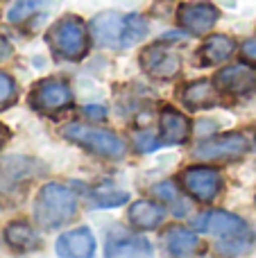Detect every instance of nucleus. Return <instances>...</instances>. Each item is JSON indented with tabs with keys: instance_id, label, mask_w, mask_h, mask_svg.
I'll use <instances>...</instances> for the list:
<instances>
[{
	"instance_id": "nucleus-12",
	"label": "nucleus",
	"mask_w": 256,
	"mask_h": 258,
	"mask_svg": "<svg viewBox=\"0 0 256 258\" xmlns=\"http://www.w3.org/2000/svg\"><path fill=\"white\" fill-rule=\"evenodd\" d=\"M93 251H95V238L84 227L66 231L57 240V254L63 258H89L93 256Z\"/></svg>"
},
{
	"instance_id": "nucleus-3",
	"label": "nucleus",
	"mask_w": 256,
	"mask_h": 258,
	"mask_svg": "<svg viewBox=\"0 0 256 258\" xmlns=\"http://www.w3.org/2000/svg\"><path fill=\"white\" fill-rule=\"evenodd\" d=\"M198 227H202L204 231H209L211 236L220 238L225 245L222 251L229 254H245L247 247L252 245V231H249L247 222L240 220L238 215H231L227 211H211L204 218L195 220Z\"/></svg>"
},
{
	"instance_id": "nucleus-21",
	"label": "nucleus",
	"mask_w": 256,
	"mask_h": 258,
	"mask_svg": "<svg viewBox=\"0 0 256 258\" xmlns=\"http://www.w3.org/2000/svg\"><path fill=\"white\" fill-rule=\"evenodd\" d=\"M36 9V5H34V0H18L16 5H14L12 9H9V14H7V18L12 23H21V21H25L27 16H30L32 12Z\"/></svg>"
},
{
	"instance_id": "nucleus-8",
	"label": "nucleus",
	"mask_w": 256,
	"mask_h": 258,
	"mask_svg": "<svg viewBox=\"0 0 256 258\" xmlns=\"http://www.w3.org/2000/svg\"><path fill=\"white\" fill-rule=\"evenodd\" d=\"M186 192L195 197L200 202H211L216 200L218 190H220V174L213 168H204V165H193L186 168L181 174Z\"/></svg>"
},
{
	"instance_id": "nucleus-26",
	"label": "nucleus",
	"mask_w": 256,
	"mask_h": 258,
	"mask_svg": "<svg viewBox=\"0 0 256 258\" xmlns=\"http://www.w3.org/2000/svg\"><path fill=\"white\" fill-rule=\"evenodd\" d=\"M84 113L89 118H93V120H104V116H107V111H104L102 107H86Z\"/></svg>"
},
{
	"instance_id": "nucleus-1",
	"label": "nucleus",
	"mask_w": 256,
	"mask_h": 258,
	"mask_svg": "<svg viewBox=\"0 0 256 258\" xmlns=\"http://www.w3.org/2000/svg\"><path fill=\"white\" fill-rule=\"evenodd\" d=\"M145 34H148V21L136 16V14L120 16V14L113 12H104L95 16L91 23V36L100 48L120 50L141 41Z\"/></svg>"
},
{
	"instance_id": "nucleus-2",
	"label": "nucleus",
	"mask_w": 256,
	"mask_h": 258,
	"mask_svg": "<svg viewBox=\"0 0 256 258\" xmlns=\"http://www.w3.org/2000/svg\"><path fill=\"white\" fill-rule=\"evenodd\" d=\"M77 211L75 195L61 183H45L34 200V220L41 229H59Z\"/></svg>"
},
{
	"instance_id": "nucleus-27",
	"label": "nucleus",
	"mask_w": 256,
	"mask_h": 258,
	"mask_svg": "<svg viewBox=\"0 0 256 258\" xmlns=\"http://www.w3.org/2000/svg\"><path fill=\"white\" fill-rule=\"evenodd\" d=\"M9 57H12V43L0 36V61H5V59H9Z\"/></svg>"
},
{
	"instance_id": "nucleus-9",
	"label": "nucleus",
	"mask_w": 256,
	"mask_h": 258,
	"mask_svg": "<svg viewBox=\"0 0 256 258\" xmlns=\"http://www.w3.org/2000/svg\"><path fill=\"white\" fill-rule=\"evenodd\" d=\"M218 21V9L211 3H186L179 7V25L190 34H204Z\"/></svg>"
},
{
	"instance_id": "nucleus-22",
	"label": "nucleus",
	"mask_w": 256,
	"mask_h": 258,
	"mask_svg": "<svg viewBox=\"0 0 256 258\" xmlns=\"http://www.w3.org/2000/svg\"><path fill=\"white\" fill-rule=\"evenodd\" d=\"M14 93H16V84H14V80L7 75V73L0 71V107H5V104L14 98Z\"/></svg>"
},
{
	"instance_id": "nucleus-24",
	"label": "nucleus",
	"mask_w": 256,
	"mask_h": 258,
	"mask_svg": "<svg viewBox=\"0 0 256 258\" xmlns=\"http://www.w3.org/2000/svg\"><path fill=\"white\" fill-rule=\"evenodd\" d=\"M240 50H243V57H245V59H249V61L256 63V36H254V39H247V41H245Z\"/></svg>"
},
{
	"instance_id": "nucleus-25",
	"label": "nucleus",
	"mask_w": 256,
	"mask_h": 258,
	"mask_svg": "<svg viewBox=\"0 0 256 258\" xmlns=\"http://www.w3.org/2000/svg\"><path fill=\"white\" fill-rule=\"evenodd\" d=\"M152 136H136V147L139 152H145V150H154L157 147V141H150Z\"/></svg>"
},
{
	"instance_id": "nucleus-23",
	"label": "nucleus",
	"mask_w": 256,
	"mask_h": 258,
	"mask_svg": "<svg viewBox=\"0 0 256 258\" xmlns=\"http://www.w3.org/2000/svg\"><path fill=\"white\" fill-rule=\"evenodd\" d=\"M152 192L159 197V200H163V202H172L177 197V188L172 186L170 181H166V183H157V186L152 188Z\"/></svg>"
},
{
	"instance_id": "nucleus-4",
	"label": "nucleus",
	"mask_w": 256,
	"mask_h": 258,
	"mask_svg": "<svg viewBox=\"0 0 256 258\" xmlns=\"http://www.w3.org/2000/svg\"><path fill=\"white\" fill-rule=\"evenodd\" d=\"M61 134L68 141L77 143V145L86 147L89 152L107 159H118L125 154V143L118 138V134L109 132V129H98L91 125H82V122H71L61 129Z\"/></svg>"
},
{
	"instance_id": "nucleus-13",
	"label": "nucleus",
	"mask_w": 256,
	"mask_h": 258,
	"mask_svg": "<svg viewBox=\"0 0 256 258\" xmlns=\"http://www.w3.org/2000/svg\"><path fill=\"white\" fill-rule=\"evenodd\" d=\"M190 134V122L184 113H179L177 109L166 107L161 111V141L168 145H179L188 138Z\"/></svg>"
},
{
	"instance_id": "nucleus-28",
	"label": "nucleus",
	"mask_w": 256,
	"mask_h": 258,
	"mask_svg": "<svg viewBox=\"0 0 256 258\" xmlns=\"http://www.w3.org/2000/svg\"><path fill=\"white\" fill-rule=\"evenodd\" d=\"M7 138H9V132H7V127H5V125H0V145H3V143L7 141Z\"/></svg>"
},
{
	"instance_id": "nucleus-11",
	"label": "nucleus",
	"mask_w": 256,
	"mask_h": 258,
	"mask_svg": "<svg viewBox=\"0 0 256 258\" xmlns=\"http://www.w3.org/2000/svg\"><path fill=\"white\" fill-rule=\"evenodd\" d=\"M216 82L231 95H247L256 91V75L249 66L245 63H234L222 71H218Z\"/></svg>"
},
{
	"instance_id": "nucleus-15",
	"label": "nucleus",
	"mask_w": 256,
	"mask_h": 258,
	"mask_svg": "<svg viewBox=\"0 0 256 258\" xmlns=\"http://www.w3.org/2000/svg\"><path fill=\"white\" fill-rule=\"evenodd\" d=\"M181 100H184V104L190 109H207V107L218 104L220 95H218V89L211 82L200 80V82H190V84L184 86Z\"/></svg>"
},
{
	"instance_id": "nucleus-5",
	"label": "nucleus",
	"mask_w": 256,
	"mask_h": 258,
	"mask_svg": "<svg viewBox=\"0 0 256 258\" xmlns=\"http://www.w3.org/2000/svg\"><path fill=\"white\" fill-rule=\"evenodd\" d=\"M54 52L66 59H82L89 50V30L77 16H63L50 32Z\"/></svg>"
},
{
	"instance_id": "nucleus-16",
	"label": "nucleus",
	"mask_w": 256,
	"mask_h": 258,
	"mask_svg": "<svg viewBox=\"0 0 256 258\" xmlns=\"http://www.w3.org/2000/svg\"><path fill=\"white\" fill-rule=\"evenodd\" d=\"M166 218V211L163 206L154 204V202H148V200H139L130 206V222L134 224L136 229H157L159 224L163 222Z\"/></svg>"
},
{
	"instance_id": "nucleus-7",
	"label": "nucleus",
	"mask_w": 256,
	"mask_h": 258,
	"mask_svg": "<svg viewBox=\"0 0 256 258\" xmlns=\"http://www.w3.org/2000/svg\"><path fill=\"white\" fill-rule=\"evenodd\" d=\"M249 150V141L243 134H225L220 138L204 141L195 147V154L200 159L218 161V159H238Z\"/></svg>"
},
{
	"instance_id": "nucleus-19",
	"label": "nucleus",
	"mask_w": 256,
	"mask_h": 258,
	"mask_svg": "<svg viewBox=\"0 0 256 258\" xmlns=\"http://www.w3.org/2000/svg\"><path fill=\"white\" fill-rule=\"evenodd\" d=\"M5 240L18 251H30L36 247V231L27 222H12L5 229Z\"/></svg>"
},
{
	"instance_id": "nucleus-10",
	"label": "nucleus",
	"mask_w": 256,
	"mask_h": 258,
	"mask_svg": "<svg viewBox=\"0 0 256 258\" xmlns=\"http://www.w3.org/2000/svg\"><path fill=\"white\" fill-rule=\"evenodd\" d=\"M68 102H71V89L61 80H43L32 91V104L39 111H45V113L59 111Z\"/></svg>"
},
{
	"instance_id": "nucleus-18",
	"label": "nucleus",
	"mask_w": 256,
	"mask_h": 258,
	"mask_svg": "<svg viewBox=\"0 0 256 258\" xmlns=\"http://www.w3.org/2000/svg\"><path fill=\"white\" fill-rule=\"evenodd\" d=\"M163 240H166V247L172 256H188V254H193L200 245L198 236L181 227H170L166 231V236H163Z\"/></svg>"
},
{
	"instance_id": "nucleus-14",
	"label": "nucleus",
	"mask_w": 256,
	"mask_h": 258,
	"mask_svg": "<svg viewBox=\"0 0 256 258\" xmlns=\"http://www.w3.org/2000/svg\"><path fill=\"white\" fill-rule=\"evenodd\" d=\"M152 247L141 236H127L122 231H116L107 238V256H150Z\"/></svg>"
},
{
	"instance_id": "nucleus-6",
	"label": "nucleus",
	"mask_w": 256,
	"mask_h": 258,
	"mask_svg": "<svg viewBox=\"0 0 256 258\" xmlns=\"http://www.w3.org/2000/svg\"><path fill=\"white\" fill-rule=\"evenodd\" d=\"M141 63L148 75L157 80H172L181 71V54L168 45H150L141 54Z\"/></svg>"
},
{
	"instance_id": "nucleus-17",
	"label": "nucleus",
	"mask_w": 256,
	"mask_h": 258,
	"mask_svg": "<svg viewBox=\"0 0 256 258\" xmlns=\"http://www.w3.org/2000/svg\"><path fill=\"white\" fill-rule=\"evenodd\" d=\"M236 50V43L225 34H213L207 39V43L202 45V61L207 66H216L222 63L225 59H229Z\"/></svg>"
},
{
	"instance_id": "nucleus-20",
	"label": "nucleus",
	"mask_w": 256,
	"mask_h": 258,
	"mask_svg": "<svg viewBox=\"0 0 256 258\" xmlns=\"http://www.w3.org/2000/svg\"><path fill=\"white\" fill-rule=\"evenodd\" d=\"M91 195H93V202L98 206H120L127 202V192L116 190V188H109V186L95 188Z\"/></svg>"
}]
</instances>
